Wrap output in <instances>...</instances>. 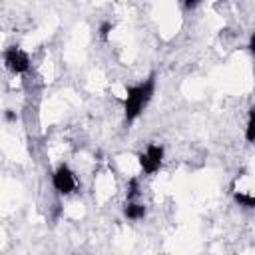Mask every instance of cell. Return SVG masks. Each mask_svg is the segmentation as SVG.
Listing matches in <instances>:
<instances>
[{
  "instance_id": "obj_7",
  "label": "cell",
  "mask_w": 255,
  "mask_h": 255,
  "mask_svg": "<svg viewBox=\"0 0 255 255\" xmlns=\"http://www.w3.org/2000/svg\"><path fill=\"white\" fill-rule=\"evenodd\" d=\"M233 199H235L241 207L255 209V195H249V193H243V191H235V193H233Z\"/></svg>"
},
{
  "instance_id": "obj_9",
  "label": "cell",
  "mask_w": 255,
  "mask_h": 255,
  "mask_svg": "<svg viewBox=\"0 0 255 255\" xmlns=\"http://www.w3.org/2000/svg\"><path fill=\"white\" fill-rule=\"evenodd\" d=\"M135 195H137V179H129V183H128V201L133 199Z\"/></svg>"
},
{
  "instance_id": "obj_6",
  "label": "cell",
  "mask_w": 255,
  "mask_h": 255,
  "mask_svg": "<svg viewBox=\"0 0 255 255\" xmlns=\"http://www.w3.org/2000/svg\"><path fill=\"white\" fill-rule=\"evenodd\" d=\"M245 139L249 143H255V106L249 108V120H247V128H245Z\"/></svg>"
},
{
  "instance_id": "obj_3",
  "label": "cell",
  "mask_w": 255,
  "mask_h": 255,
  "mask_svg": "<svg viewBox=\"0 0 255 255\" xmlns=\"http://www.w3.org/2000/svg\"><path fill=\"white\" fill-rule=\"evenodd\" d=\"M4 62L6 66L14 72V74H24L30 68V58L24 50H20L18 46H12L4 52Z\"/></svg>"
},
{
  "instance_id": "obj_10",
  "label": "cell",
  "mask_w": 255,
  "mask_h": 255,
  "mask_svg": "<svg viewBox=\"0 0 255 255\" xmlns=\"http://www.w3.org/2000/svg\"><path fill=\"white\" fill-rule=\"evenodd\" d=\"M247 48H249V50L255 54V32L251 34V38H249V46H247Z\"/></svg>"
},
{
  "instance_id": "obj_8",
  "label": "cell",
  "mask_w": 255,
  "mask_h": 255,
  "mask_svg": "<svg viewBox=\"0 0 255 255\" xmlns=\"http://www.w3.org/2000/svg\"><path fill=\"white\" fill-rule=\"evenodd\" d=\"M110 32H112V22H102L100 24V38L102 40H108Z\"/></svg>"
},
{
  "instance_id": "obj_2",
  "label": "cell",
  "mask_w": 255,
  "mask_h": 255,
  "mask_svg": "<svg viewBox=\"0 0 255 255\" xmlns=\"http://www.w3.org/2000/svg\"><path fill=\"white\" fill-rule=\"evenodd\" d=\"M137 159H139V165L145 173H155L161 165V159H163V147L157 143H149L147 149L137 155Z\"/></svg>"
},
{
  "instance_id": "obj_5",
  "label": "cell",
  "mask_w": 255,
  "mask_h": 255,
  "mask_svg": "<svg viewBox=\"0 0 255 255\" xmlns=\"http://www.w3.org/2000/svg\"><path fill=\"white\" fill-rule=\"evenodd\" d=\"M124 215L128 219H141V217H145V207L141 203H128L124 207Z\"/></svg>"
},
{
  "instance_id": "obj_4",
  "label": "cell",
  "mask_w": 255,
  "mask_h": 255,
  "mask_svg": "<svg viewBox=\"0 0 255 255\" xmlns=\"http://www.w3.org/2000/svg\"><path fill=\"white\" fill-rule=\"evenodd\" d=\"M52 183H54V187H56V191H60V193H72L74 191V187H76V177H74V171L66 165V163H62L56 171H54V175H52Z\"/></svg>"
},
{
  "instance_id": "obj_12",
  "label": "cell",
  "mask_w": 255,
  "mask_h": 255,
  "mask_svg": "<svg viewBox=\"0 0 255 255\" xmlns=\"http://www.w3.org/2000/svg\"><path fill=\"white\" fill-rule=\"evenodd\" d=\"M185 2V6H189V8H193V6H197L201 0H183Z\"/></svg>"
},
{
  "instance_id": "obj_1",
  "label": "cell",
  "mask_w": 255,
  "mask_h": 255,
  "mask_svg": "<svg viewBox=\"0 0 255 255\" xmlns=\"http://www.w3.org/2000/svg\"><path fill=\"white\" fill-rule=\"evenodd\" d=\"M155 90V76L151 74L147 80H143L137 86H129L126 90V100H124V112H126V120L131 122L133 118L139 116V112L145 108V104L151 100Z\"/></svg>"
},
{
  "instance_id": "obj_11",
  "label": "cell",
  "mask_w": 255,
  "mask_h": 255,
  "mask_svg": "<svg viewBox=\"0 0 255 255\" xmlns=\"http://www.w3.org/2000/svg\"><path fill=\"white\" fill-rule=\"evenodd\" d=\"M6 120H8V122H16V114H14L12 110H6Z\"/></svg>"
}]
</instances>
